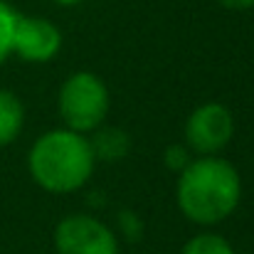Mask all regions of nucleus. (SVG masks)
I'll use <instances>...</instances> for the list:
<instances>
[{
	"instance_id": "1",
	"label": "nucleus",
	"mask_w": 254,
	"mask_h": 254,
	"mask_svg": "<svg viewBox=\"0 0 254 254\" xmlns=\"http://www.w3.org/2000/svg\"><path fill=\"white\" fill-rule=\"evenodd\" d=\"M240 175L232 163L205 156L190 161L178 180V205L197 225H215L230 217L240 202Z\"/></svg>"
},
{
	"instance_id": "2",
	"label": "nucleus",
	"mask_w": 254,
	"mask_h": 254,
	"mask_svg": "<svg viewBox=\"0 0 254 254\" xmlns=\"http://www.w3.org/2000/svg\"><path fill=\"white\" fill-rule=\"evenodd\" d=\"M94 151L82 133L57 128L40 136L30 151V173L50 192L79 190L94 170Z\"/></svg>"
},
{
	"instance_id": "3",
	"label": "nucleus",
	"mask_w": 254,
	"mask_h": 254,
	"mask_svg": "<svg viewBox=\"0 0 254 254\" xmlns=\"http://www.w3.org/2000/svg\"><path fill=\"white\" fill-rule=\"evenodd\" d=\"M60 114L67 128L77 133L96 131L104 116L109 114L106 84L91 72L72 74L60 89Z\"/></svg>"
},
{
	"instance_id": "4",
	"label": "nucleus",
	"mask_w": 254,
	"mask_h": 254,
	"mask_svg": "<svg viewBox=\"0 0 254 254\" xmlns=\"http://www.w3.org/2000/svg\"><path fill=\"white\" fill-rule=\"evenodd\" d=\"M55 247L60 254H119L114 232L89 215H72L57 225Z\"/></svg>"
},
{
	"instance_id": "5",
	"label": "nucleus",
	"mask_w": 254,
	"mask_h": 254,
	"mask_svg": "<svg viewBox=\"0 0 254 254\" xmlns=\"http://www.w3.org/2000/svg\"><path fill=\"white\" fill-rule=\"evenodd\" d=\"M232 133H235V121L230 109H225L222 104L197 106L185 124L188 146L202 156H212L222 151L232 141Z\"/></svg>"
},
{
	"instance_id": "6",
	"label": "nucleus",
	"mask_w": 254,
	"mask_h": 254,
	"mask_svg": "<svg viewBox=\"0 0 254 254\" xmlns=\"http://www.w3.org/2000/svg\"><path fill=\"white\" fill-rule=\"evenodd\" d=\"M62 47L57 25L45 17H17L12 35V52L25 62H50Z\"/></svg>"
},
{
	"instance_id": "7",
	"label": "nucleus",
	"mask_w": 254,
	"mask_h": 254,
	"mask_svg": "<svg viewBox=\"0 0 254 254\" xmlns=\"http://www.w3.org/2000/svg\"><path fill=\"white\" fill-rule=\"evenodd\" d=\"M22 121H25L22 101L12 91L0 89V146H7L20 136Z\"/></svg>"
},
{
	"instance_id": "8",
	"label": "nucleus",
	"mask_w": 254,
	"mask_h": 254,
	"mask_svg": "<svg viewBox=\"0 0 254 254\" xmlns=\"http://www.w3.org/2000/svg\"><path fill=\"white\" fill-rule=\"evenodd\" d=\"M91 143V151H94V158H121L126 151H128V136L121 131V128H101L94 133V138L89 141Z\"/></svg>"
},
{
	"instance_id": "9",
	"label": "nucleus",
	"mask_w": 254,
	"mask_h": 254,
	"mask_svg": "<svg viewBox=\"0 0 254 254\" xmlns=\"http://www.w3.org/2000/svg\"><path fill=\"white\" fill-rule=\"evenodd\" d=\"M183 254H235V250L220 235H197L183 247Z\"/></svg>"
},
{
	"instance_id": "10",
	"label": "nucleus",
	"mask_w": 254,
	"mask_h": 254,
	"mask_svg": "<svg viewBox=\"0 0 254 254\" xmlns=\"http://www.w3.org/2000/svg\"><path fill=\"white\" fill-rule=\"evenodd\" d=\"M17 12L0 0V64L7 60V55L12 52V35H15V25H17Z\"/></svg>"
},
{
	"instance_id": "11",
	"label": "nucleus",
	"mask_w": 254,
	"mask_h": 254,
	"mask_svg": "<svg viewBox=\"0 0 254 254\" xmlns=\"http://www.w3.org/2000/svg\"><path fill=\"white\" fill-rule=\"evenodd\" d=\"M190 163V151L185 146H170L166 151V166L175 173H183Z\"/></svg>"
},
{
	"instance_id": "12",
	"label": "nucleus",
	"mask_w": 254,
	"mask_h": 254,
	"mask_svg": "<svg viewBox=\"0 0 254 254\" xmlns=\"http://www.w3.org/2000/svg\"><path fill=\"white\" fill-rule=\"evenodd\" d=\"M217 2L227 10H250V7H254V0H217Z\"/></svg>"
},
{
	"instance_id": "13",
	"label": "nucleus",
	"mask_w": 254,
	"mask_h": 254,
	"mask_svg": "<svg viewBox=\"0 0 254 254\" xmlns=\"http://www.w3.org/2000/svg\"><path fill=\"white\" fill-rule=\"evenodd\" d=\"M60 5H79V2H84V0H57Z\"/></svg>"
}]
</instances>
